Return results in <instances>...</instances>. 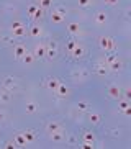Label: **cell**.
I'll return each instance as SVG.
<instances>
[{
	"mask_svg": "<svg viewBox=\"0 0 131 149\" xmlns=\"http://www.w3.org/2000/svg\"><path fill=\"white\" fill-rule=\"evenodd\" d=\"M107 22V13L105 12H97L95 13V23L97 25H105Z\"/></svg>",
	"mask_w": 131,
	"mask_h": 149,
	"instance_id": "15",
	"label": "cell"
},
{
	"mask_svg": "<svg viewBox=\"0 0 131 149\" xmlns=\"http://www.w3.org/2000/svg\"><path fill=\"white\" fill-rule=\"evenodd\" d=\"M10 98H12V97H10V93L7 92V90H2V92H0V102H2V103H8Z\"/></svg>",
	"mask_w": 131,
	"mask_h": 149,
	"instance_id": "25",
	"label": "cell"
},
{
	"mask_svg": "<svg viewBox=\"0 0 131 149\" xmlns=\"http://www.w3.org/2000/svg\"><path fill=\"white\" fill-rule=\"evenodd\" d=\"M56 93H57L59 97H67V95L70 93V88L67 87V85H64V84L61 82V84H59V87L56 88Z\"/></svg>",
	"mask_w": 131,
	"mask_h": 149,
	"instance_id": "8",
	"label": "cell"
},
{
	"mask_svg": "<svg viewBox=\"0 0 131 149\" xmlns=\"http://www.w3.org/2000/svg\"><path fill=\"white\" fill-rule=\"evenodd\" d=\"M72 79L75 80V82H84V80L88 79V70L84 69V67H79V69H74L72 70Z\"/></svg>",
	"mask_w": 131,
	"mask_h": 149,
	"instance_id": "2",
	"label": "cell"
},
{
	"mask_svg": "<svg viewBox=\"0 0 131 149\" xmlns=\"http://www.w3.org/2000/svg\"><path fill=\"white\" fill-rule=\"evenodd\" d=\"M77 44H79V41H69V43H67V51L70 53V51H72L75 46H77Z\"/></svg>",
	"mask_w": 131,
	"mask_h": 149,
	"instance_id": "33",
	"label": "cell"
},
{
	"mask_svg": "<svg viewBox=\"0 0 131 149\" xmlns=\"http://www.w3.org/2000/svg\"><path fill=\"white\" fill-rule=\"evenodd\" d=\"M57 56V43L56 41H49L46 46V57L48 59H54Z\"/></svg>",
	"mask_w": 131,
	"mask_h": 149,
	"instance_id": "3",
	"label": "cell"
},
{
	"mask_svg": "<svg viewBox=\"0 0 131 149\" xmlns=\"http://www.w3.org/2000/svg\"><path fill=\"white\" fill-rule=\"evenodd\" d=\"M80 148H84V149H92V148H95V146H93V143H87V141H84Z\"/></svg>",
	"mask_w": 131,
	"mask_h": 149,
	"instance_id": "35",
	"label": "cell"
},
{
	"mask_svg": "<svg viewBox=\"0 0 131 149\" xmlns=\"http://www.w3.org/2000/svg\"><path fill=\"white\" fill-rule=\"evenodd\" d=\"M108 69H110V70H113V72H118V70H121V69H123V62L116 57V59H113V61L108 64Z\"/></svg>",
	"mask_w": 131,
	"mask_h": 149,
	"instance_id": "6",
	"label": "cell"
},
{
	"mask_svg": "<svg viewBox=\"0 0 131 149\" xmlns=\"http://www.w3.org/2000/svg\"><path fill=\"white\" fill-rule=\"evenodd\" d=\"M3 87L7 88V90H13V88L17 87V84H15V79H13V77H5L3 79Z\"/></svg>",
	"mask_w": 131,
	"mask_h": 149,
	"instance_id": "11",
	"label": "cell"
},
{
	"mask_svg": "<svg viewBox=\"0 0 131 149\" xmlns=\"http://www.w3.org/2000/svg\"><path fill=\"white\" fill-rule=\"evenodd\" d=\"M67 31L72 33V35H79V33H80V26H79V23H69V25H67Z\"/></svg>",
	"mask_w": 131,
	"mask_h": 149,
	"instance_id": "19",
	"label": "cell"
},
{
	"mask_svg": "<svg viewBox=\"0 0 131 149\" xmlns=\"http://www.w3.org/2000/svg\"><path fill=\"white\" fill-rule=\"evenodd\" d=\"M69 143H75V136H70V138H69Z\"/></svg>",
	"mask_w": 131,
	"mask_h": 149,
	"instance_id": "41",
	"label": "cell"
},
{
	"mask_svg": "<svg viewBox=\"0 0 131 149\" xmlns=\"http://www.w3.org/2000/svg\"><path fill=\"white\" fill-rule=\"evenodd\" d=\"M35 59H36L35 54H33V53H28V51H26V53L23 54V57H22V61L25 62L26 66H31V64L35 62Z\"/></svg>",
	"mask_w": 131,
	"mask_h": 149,
	"instance_id": "12",
	"label": "cell"
},
{
	"mask_svg": "<svg viewBox=\"0 0 131 149\" xmlns=\"http://www.w3.org/2000/svg\"><path fill=\"white\" fill-rule=\"evenodd\" d=\"M20 26H23V23H22V22H13L10 28H20Z\"/></svg>",
	"mask_w": 131,
	"mask_h": 149,
	"instance_id": "36",
	"label": "cell"
},
{
	"mask_svg": "<svg viewBox=\"0 0 131 149\" xmlns=\"http://www.w3.org/2000/svg\"><path fill=\"white\" fill-rule=\"evenodd\" d=\"M56 12H59V13H61L62 17H66V8H64V7H57Z\"/></svg>",
	"mask_w": 131,
	"mask_h": 149,
	"instance_id": "37",
	"label": "cell"
},
{
	"mask_svg": "<svg viewBox=\"0 0 131 149\" xmlns=\"http://www.w3.org/2000/svg\"><path fill=\"white\" fill-rule=\"evenodd\" d=\"M33 54H35V57H39V59H41V57H44V56H46V44H43V43L36 44Z\"/></svg>",
	"mask_w": 131,
	"mask_h": 149,
	"instance_id": "4",
	"label": "cell"
},
{
	"mask_svg": "<svg viewBox=\"0 0 131 149\" xmlns=\"http://www.w3.org/2000/svg\"><path fill=\"white\" fill-rule=\"evenodd\" d=\"M70 54H72L74 57H77V59H79V57H82L84 54H85V49H84L82 44H77V46H75V48L72 49V51H70Z\"/></svg>",
	"mask_w": 131,
	"mask_h": 149,
	"instance_id": "10",
	"label": "cell"
},
{
	"mask_svg": "<svg viewBox=\"0 0 131 149\" xmlns=\"http://www.w3.org/2000/svg\"><path fill=\"white\" fill-rule=\"evenodd\" d=\"M108 72H110V69L105 62H98V64H97V74L98 75H107Z\"/></svg>",
	"mask_w": 131,
	"mask_h": 149,
	"instance_id": "13",
	"label": "cell"
},
{
	"mask_svg": "<svg viewBox=\"0 0 131 149\" xmlns=\"http://www.w3.org/2000/svg\"><path fill=\"white\" fill-rule=\"evenodd\" d=\"M49 136H51V139L56 141V143H59V141L64 139V133H62V130H59V131H54V133H49Z\"/></svg>",
	"mask_w": 131,
	"mask_h": 149,
	"instance_id": "17",
	"label": "cell"
},
{
	"mask_svg": "<svg viewBox=\"0 0 131 149\" xmlns=\"http://www.w3.org/2000/svg\"><path fill=\"white\" fill-rule=\"evenodd\" d=\"M36 8H38V5H30V7H28V15H30V17H33V15H35V12H36Z\"/></svg>",
	"mask_w": 131,
	"mask_h": 149,
	"instance_id": "34",
	"label": "cell"
},
{
	"mask_svg": "<svg viewBox=\"0 0 131 149\" xmlns=\"http://www.w3.org/2000/svg\"><path fill=\"white\" fill-rule=\"evenodd\" d=\"M130 97H131V88H126V98L130 100Z\"/></svg>",
	"mask_w": 131,
	"mask_h": 149,
	"instance_id": "40",
	"label": "cell"
},
{
	"mask_svg": "<svg viewBox=\"0 0 131 149\" xmlns=\"http://www.w3.org/2000/svg\"><path fill=\"white\" fill-rule=\"evenodd\" d=\"M30 33H31V36H33V38H39V36L43 35V30H41V26L35 25V26H31Z\"/></svg>",
	"mask_w": 131,
	"mask_h": 149,
	"instance_id": "22",
	"label": "cell"
},
{
	"mask_svg": "<svg viewBox=\"0 0 131 149\" xmlns=\"http://www.w3.org/2000/svg\"><path fill=\"white\" fill-rule=\"evenodd\" d=\"M59 84H61V80H59V79L51 77V79H48V82H46V87H48L49 90H52V92H56V88L59 87Z\"/></svg>",
	"mask_w": 131,
	"mask_h": 149,
	"instance_id": "7",
	"label": "cell"
},
{
	"mask_svg": "<svg viewBox=\"0 0 131 149\" xmlns=\"http://www.w3.org/2000/svg\"><path fill=\"white\" fill-rule=\"evenodd\" d=\"M25 53H26V48L23 46V44H17V46H15V49H13V56L17 57V59H22Z\"/></svg>",
	"mask_w": 131,
	"mask_h": 149,
	"instance_id": "9",
	"label": "cell"
},
{
	"mask_svg": "<svg viewBox=\"0 0 131 149\" xmlns=\"http://www.w3.org/2000/svg\"><path fill=\"white\" fill-rule=\"evenodd\" d=\"M46 130H48V133H54V131H59V130H62V128H61V125H59L57 121H51V123H48Z\"/></svg>",
	"mask_w": 131,
	"mask_h": 149,
	"instance_id": "16",
	"label": "cell"
},
{
	"mask_svg": "<svg viewBox=\"0 0 131 149\" xmlns=\"http://www.w3.org/2000/svg\"><path fill=\"white\" fill-rule=\"evenodd\" d=\"M3 120H5V113L0 110V121H3Z\"/></svg>",
	"mask_w": 131,
	"mask_h": 149,
	"instance_id": "39",
	"label": "cell"
},
{
	"mask_svg": "<svg viewBox=\"0 0 131 149\" xmlns=\"http://www.w3.org/2000/svg\"><path fill=\"white\" fill-rule=\"evenodd\" d=\"M15 141H17V144L20 146V148L28 144V143H26V139H25V136H23V133H18V134L15 136Z\"/></svg>",
	"mask_w": 131,
	"mask_h": 149,
	"instance_id": "24",
	"label": "cell"
},
{
	"mask_svg": "<svg viewBox=\"0 0 131 149\" xmlns=\"http://www.w3.org/2000/svg\"><path fill=\"white\" fill-rule=\"evenodd\" d=\"M98 44H100V48L103 49V51H108V53L115 51V48H116L115 41L111 40V38H108V36H100V40H98Z\"/></svg>",
	"mask_w": 131,
	"mask_h": 149,
	"instance_id": "1",
	"label": "cell"
},
{
	"mask_svg": "<svg viewBox=\"0 0 131 149\" xmlns=\"http://www.w3.org/2000/svg\"><path fill=\"white\" fill-rule=\"evenodd\" d=\"M107 92H108V95L111 97V98H116V100L121 97V88L118 87V85H110Z\"/></svg>",
	"mask_w": 131,
	"mask_h": 149,
	"instance_id": "5",
	"label": "cell"
},
{
	"mask_svg": "<svg viewBox=\"0 0 131 149\" xmlns=\"http://www.w3.org/2000/svg\"><path fill=\"white\" fill-rule=\"evenodd\" d=\"M3 148H7V149H15V148H20V146L17 144V141H8V143H7Z\"/></svg>",
	"mask_w": 131,
	"mask_h": 149,
	"instance_id": "31",
	"label": "cell"
},
{
	"mask_svg": "<svg viewBox=\"0 0 131 149\" xmlns=\"http://www.w3.org/2000/svg\"><path fill=\"white\" fill-rule=\"evenodd\" d=\"M23 136H25L26 143H33V141H35V138H36V134H35V131H33V130H26V131H23Z\"/></svg>",
	"mask_w": 131,
	"mask_h": 149,
	"instance_id": "18",
	"label": "cell"
},
{
	"mask_svg": "<svg viewBox=\"0 0 131 149\" xmlns=\"http://www.w3.org/2000/svg\"><path fill=\"white\" fill-rule=\"evenodd\" d=\"M77 2H79V7H84V8L92 5V0H77Z\"/></svg>",
	"mask_w": 131,
	"mask_h": 149,
	"instance_id": "32",
	"label": "cell"
},
{
	"mask_svg": "<svg viewBox=\"0 0 131 149\" xmlns=\"http://www.w3.org/2000/svg\"><path fill=\"white\" fill-rule=\"evenodd\" d=\"M84 141H87V143H95V134L92 131H85L84 133Z\"/></svg>",
	"mask_w": 131,
	"mask_h": 149,
	"instance_id": "26",
	"label": "cell"
},
{
	"mask_svg": "<svg viewBox=\"0 0 131 149\" xmlns=\"http://www.w3.org/2000/svg\"><path fill=\"white\" fill-rule=\"evenodd\" d=\"M118 100H120V98H118ZM128 107H130V100H128V98H125V100H120V102H118V110H120V111H123V110L128 108Z\"/></svg>",
	"mask_w": 131,
	"mask_h": 149,
	"instance_id": "27",
	"label": "cell"
},
{
	"mask_svg": "<svg viewBox=\"0 0 131 149\" xmlns=\"http://www.w3.org/2000/svg\"><path fill=\"white\" fill-rule=\"evenodd\" d=\"M25 110H26V113H35L36 110H38V105H36L35 102H28L25 105Z\"/></svg>",
	"mask_w": 131,
	"mask_h": 149,
	"instance_id": "23",
	"label": "cell"
},
{
	"mask_svg": "<svg viewBox=\"0 0 131 149\" xmlns=\"http://www.w3.org/2000/svg\"><path fill=\"white\" fill-rule=\"evenodd\" d=\"M62 20H64V17H62L59 12H56V10H52V13H51V22L52 23H61Z\"/></svg>",
	"mask_w": 131,
	"mask_h": 149,
	"instance_id": "20",
	"label": "cell"
},
{
	"mask_svg": "<svg viewBox=\"0 0 131 149\" xmlns=\"http://www.w3.org/2000/svg\"><path fill=\"white\" fill-rule=\"evenodd\" d=\"M103 2H105V3H107V5H111V7L118 3V0H103Z\"/></svg>",
	"mask_w": 131,
	"mask_h": 149,
	"instance_id": "38",
	"label": "cell"
},
{
	"mask_svg": "<svg viewBox=\"0 0 131 149\" xmlns=\"http://www.w3.org/2000/svg\"><path fill=\"white\" fill-rule=\"evenodd\" d=\"M102 120V115L100 113H90L88 115V121L92 123V125H98Z\"/></svg>",
	"mask_w": 131,
	"mask_h": 149,
	"instance_id": "21",
	"label": "cell"
},
{
	"mask_svg": "<svg viewBox=\"0 0 131 149\" xmlns=\"http://www.w3.org/2000/svg\"><path fill=\"white\" fill-rule=\"evenodd\" d=\"M51 2L52 0H39V7L41 8H48V7H51Z\"/></svg>",
	"mask_w": 131,
	"mask_h": 149,
	"instance_id": "30",
	"label": "cell"
},
{
	"mask_svg": "<svg viewBox=\"0 0 131 149\" xmlns=\"http://www.w3.org/2000/svg\"><path fill=\"white\" fill-rule=\"evenodd\" d=\"M10 31H12V35H13V36H17V38H22V36L26 33V26L23 25V26H20V28H10Z\"/></svg>",
	"mask_w": 131,
	"mask_h": 149,
	"instance_id": "14",
	"label": "cell"
},
{
	"mask_svg": "<svg viewBox=\"0 0 131 149\" xmlns=\"http://www.w3.org/2000/svg\"><path fill=\"white\" fill-rule=\"evenodd\" d=\"M88 107H90V105H88L87 102H79V103H77V110H79V111H87Z\"/></svg>",
	"mask_w": 131,
	"mask_h": 149,
	"instance_id": "29",
	"label": "cell"
},
{
	"mask_svg": "<svg viewBox=\"0 0 131 149\" xmlns=\"http://www.w3.org/2000/svg\"><path fill=\"white\" fill-rule=\"evenodd\" d=\"M43 15H44V8H41V7L38 5V8H36V12H35V15H33V18H35V20H41V18H43Z\"/></svg>",
	"mask_w": 131,
	"mask_h": 149,
	"instance_id": "28",
	"label": "cell"
}]
</instances>
